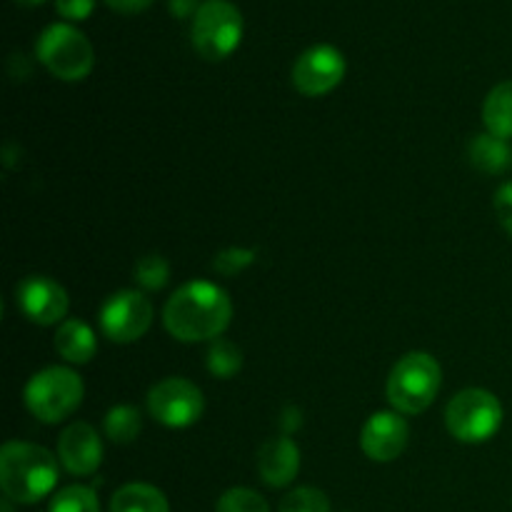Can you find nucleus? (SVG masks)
<instances>
[{
  "label": "nucleus",
  "instance_id": "f257e3e1",
  "mask_svg": "<svg viewBox=\"0 0 512 512\" xmlns=\"http://www.w3.org/2000/svg\"><path fill=\"white\" fill-rule=\"evenodd\" d=\"M233 318L228 293L210 280H190L175 290L163 310L168 333L180 343L218 340Z\"/></svg>",
  "mask_w": 512,
  "mask_h": 512
},
{
  "label": "nucleus",
  "instance_id": "f03ea898",
  "mask_svg": "<svg viewBox=\"0 0 512 512\" xmlns=\"http://www.w3.org/2000/svg\"><path fill=\"white\" fill-rule=\"evenodd\" d=\"M58 483V460L33 443H5L0 450V488L5 498L33 505L53 493Z\"/></svg>",
  "mask_w": 512,
  "mask_h": 512
},
{
  "label": "nucleus",
  "instance_id": "7ed1b4c3",
  "mask_svg": "<svg viewBox=\"0 0 512 512\" xmlns=\"http://www.w3.org/2000/svg\"><path fill=\"white\" fill-rule=\"evenodd\" d=\"M443 385V370L430 353H408L388 375V400L400 415H418L433 405Z\"/></svg>",
  "mask_w": 512,
  "mask_h": 512
},
{
  "label": "nucleus",
  "instance_id": "20e7f679",
  "mask_svg": "<svg viewBox=\"0 0 512 512\" xmlns=\"http://www.w3.org/2000/svg\"><path fill=\"white\" fill-rule=\"evenodd\" d=\"M83 380L70 368H45L35 373L25 385V408L40 423H60L70 418L83 403Z\"/></svg>",
  "mask_w": 512,
  "mask_h": 512
},
{
  "label": "nucleus",
  "instance_id": "39448f33",
  "mask_svg": "<svg viewBox=\"0 0 512 512\" xmlns=\"http://www.w3.org/2000/svg\"><path fill=\"white\" fill-rule=\"evenodd\" d=\"M35 55L40 63L65 83L88 78L95 65V53L90 40L70 23H53L38 35Z\"/></svg>",
  "mask_w": 512,
  "mask_h": 512
},
{
  "label": "nucleus",
  "instance_id": "423d86ee",
  "mask_svg": "<svg viewBox=\"0 0 512 512\" xmlns=\"http://www.w3.org/2000/svg\"><path fill=\"white\" fill-rule=\"evenodd\" d=\"M243 13L228 0H205L193 18L190 40L200 58L218 63L233 55L243 40Z\"/></svg>",
  "mask_w": 512,
  "mask_h": 512
},
{
  "label": "nucleus",
  "instance_id": "0eeeda50",
  "mask_svg": "<svg viewBox=\"0 0 512 512\" xmlns=\"http://www.w3.org/2000/svg\"><path fill=\"white\" fill-rule=\"evenodd\" d=\"M445 423L460 443H485L503 425V405L490 390L468 388L450 400Z\"/></svg>",
  "mask_w": 512,
  "mask_h": 512
},
{
  "label": "nucleus",
  "instance_id": "6e6552de",
  "mask_svg": "<svg viewBox=\"0 0 512 512\" xmlns=\"http://www.w3.org/2000/svg\"><path fill=\"white\" fill-rule=\"evenodd\" d=\"M148 410L165 428H188L205 410L203 393L185 378H165L148 393Z\"/></svg>",
  "mask_w": 512,
  "mask_h": 512
},
{
  "label": "nucleus",
  "instance_id": "1a4fd4ad",
  "mask_svg": "<svg viewBox=\"0 0 512 512\" xmlns=\"http://www.w3.org/2000/svg\"><path fill=\"white\" fill-rule=\"evenodd\" d=\"M153 323V305L138 290H120L100 308V330L113 343H135Z\"/></svg>",
  "mask_w": 512,
  "mask_h": 512
},
{
  "label": "nucleus",
  "instance_id": "9d476101",
  "mask_svg": "<svg viewBox=\"0 0 512 512\" xmlns=\"http://www.w3.org/2000/svg\"><path fill=\"white\" fill-rule=\"evenodd\" d=\"M345 78V58L335 45L320 43L300 53L293 65V85L308 98H320L338 88Z\"/></svg>",
  "mask_w": 512,
  "mask_h": 512
},
{
  "label": "nucleus",
  "instance_id": "9b49d317",
  "mask_svg": "<svg viewBox=\"0 0 512 512\" xmlns=\"http://www.w3.org/2000/svg\"><path fill=\"white\" fill-rule=\"evenodd\" d=\"M18 308L30 323L55 325L68 313V293L60 283L45 275H28L15 290Z\"/></svg>",
  "mask_w": 512,
  "mask_h": 512
},
{
  "label": "nucleus",
  "instance_id": "f8f14e48",
  "mask_svg": "<svg viewBox=\"0 0 512 512\" xmlns=\"http://www.w3.org/2000/svg\"><path fill=\"white\" fill-rule=\"evenodd\" d=\"M410 428L400 413H375L370 415L368 423L363 425L360 433V448L375 463H390V460L400 458L408 445Z\"/></svg>",
  "mask_w": 512,
  "mask_h": 512
},
{
  "label": "nucleus",
  "instance_id": "ddd939ff",
  "mask_svg": "<svg viewBox=\"0 0 512 512\" xmlns=\"http://www.w3.org/2000/svg\"><path fill=\"white\" fill-rule=\"evenodd\" d=\"M58 458L70 475H93L103 463V443L93 425H68L58 440Z\"/></svg>",
  "mask_w": 512,
  "mask_h": 512
},
{
  "label": "nucleus",
  "instance_id": "4468645a",
  "mask_svg": "<svg viewBox=\"0 0 512 512\" xmlns=\"http://www.w3.org/2000/svg\"><path fill=\"white\" fill-rule=\"evenodd\" d=\"M260 478L270 488H285L295 480L300 470V450L290 438H273L258 453Z\"/></svg>",
  "mask_w": 512,
  "mask_h": 512
},
{
  "label": "nucleus",
  "instance_id": "2eb2a0df",
  "mask_svg": "<svg viewBox=\"0 0 512 512\" xmlns=\"http://www.w3.org/2000/svg\"><path fill=\"white\" fill-rule=\"evenodd\" d=\"M55 350L63 360L73 365H85L95 358V333L83 320H63L55 333Z\"/></svg>",
  "mask_w": 512,
  "mask_h": 512
},
{
  "label": "nucleus",
  "instance_id": "dca6fc26",
  "mask_svg": "<svg viewBox=\"0 0 512 512\" xmlns=\"http://www.w3.org/2000/svg\"><path fill=\"white\" fill-rule=\"evenodd\" d=\"M470 163L488 175H503L512 168V145L505 138H498L493 133L475 135L470 140Z\"/></svg>",
  "mask_w": 512,
  "mask_h": 512
},
{
  "label": "nucleus",
  "instance_id": "f3484780",
  "mask_svg": "<svg viewBox=\"0 0 512 512\" xmlns=\"http://www.w3.org/2000/svg\"><path fill=\"white\" fill-rule=\"evenodd\" d=\"M483 120L488 133L498 138H512V80L495 85L483 103Z\"/></svg>",
  "mask_w": 512,
  "mask_h": 512
},
{
  "label": "nucleus",
  "instance_id": "a211bd4d",
  "mask_svg": "<svg viewBox=\"0 0 512 512\" xmlns=\"http://www.w3.org/2000/svg\"><path fill=\"white\" fill-rule=\"evenodd\" d=\"M110 512H170L168 500L148 483H130L113 495Z\"/></svg>",
  "mask_w": 512,
  "mask_h": 512
},
{
  "label": "nucleus",
  "instance_id": "6ab92c4d",
  "mask_svg": "<svg viewBox=\"0 0 512 512\" xmlns=\"http://www.w3.org/2000/svg\"><path fill=\"white\" fill-rule=\"evenodd\" d=\"M140 433V413L133 405H115L105 415V435L113 443H133Z\"/></svg>",
  "mask_w": 512,
  "mask_h": 512
},
{
  "label": "nucleus",
  "instance_id": "aec40b11",
  "mask_svg": "<svg viewBox=\"0 0 512 512\" xmlns=\"http://www.w3.org/2000/svg\"><path fill=\"white\" fill-rule=\"evenodd\" d=\"M243 368V353L238 350V345L230 343V340L218 338L213 340L208 350V370L220 380L233 378L238 370Z\"/></svg>",
  "mask_w": 512,
  "mask_h": 512
},
{
  "label": "nucleus",
  "instance_id": "412c9836",
  "mask_svg": "<svg viewBox=\"0 0 512 512\" xmlns=\"http://www.w3.org/2000/svg\"><path fill=\"white\" fill-rule=\"evenodd\" d=\"M50 512H100V505L93 490L85 485H70L55 495Z\"/></svg>",
  "mask_w": 512,
  "mask_h": 512
},
{
  "label": "nucleus",
  "instance_id": "4be33fe9",
  "mask_svg": "<svg viewBox=\"0 0 512 512\" xmlns=\"http://www.w3.org/2000/svg\"><path fill=\"white\" fill-rule=\"evenodd\" d=\"M135 283L145 290H160L168 285L170 280V265L168 260L160 258V255H145L135 263Z\"/></svg>",
  "mask_w": 512,
  "mask_h": 512
},
{
  "label": "nucleus",
  "instance_id": "5701e85b",
  "mask_svg": "<svg viewBox=\"0 0 512 512\" xmlns=\"http://www.w3.org/2000/svg\"><path fill=\"white\" fill-rule=\"evenodd\" d=\"M280 512H330V500L323 490L298 488L280 500Z\"/></svg>",
  "mask_w": 512,
  "mask_h": 512
},
{
  "label": "nucleus",
  "instance_id": "b1692460",
  "mask_svg": "<svg viewBox=\"0 0 512 512\" xmlns=\"http://www.w3.org/2000/svg\"><path fill=\"white\" fill-rule=\"evenodd\" d=\"M218 512H270V508L255 490L230 488L218 500Z\"/></svg>",
  "mask_w": 512,
  "mask_h": 512
},
{
  "label": "nucleus",
  "instance_id": "393cba45",
  "mask_svg": "<svg viewBox=\"0 0 512 512\" xmlns=\"http://www.w3.org/2000/svg\"><path fill=\"white\" fill-rule=\"evenodd\" d=\"M255 260V253L248 248H225L223 253H218V258H215L213 263V270L215 273L225 275V278H233V275L243 273L248 265H253Z\"/></svg>",
  "mask_w": 512,
  "mask_h": 512
},
{
  "label": "nucleus",
  "instance_id": "a878e982",
  "mask_svg": "<svg viewBox=\"0 0 512 512\" xmlns=\"http://www.w3.org/2000/svg\"><path fill=\"white\" fill-rule=\"evenodd\" d=\"M95 8V0H55V10L65 20H85L90 18Z\"/></svg>",
  "mask_w": 512,
  "mask_h": 512
},
{
  "label": "nucleus",
  "instance_id": "bb28decb",
  "mask_svg": "<svg viewBox=\"0 0 512 512\" xmlns=\"http://www.w3.org/2000/svg\"><path fill=\"white\" fill-rule=\"evenodd\" d=\"M495 213H498V220L505 228V233L512 238V183L500 185L498 193H495Z\"/></svg>",
  "mask_w": 512,
  "mask_h": 512
},
{
  "label": "nucleus",
  "instance_id": "cd10ccee",
  "mask_svg": "<svg viewBox=\"0 0 512 512\" xmlns=\"http://www.w3.org/2000/svg\"><path fill=\"white\" fill-rule=\"evenodd\" d=\"M105 3H108L110 10L120 15H138L145 13L153 5V0H105Z\"/></svg>",
  "mask_w": 512,
  "mask_h": 512
},
{
  "label": "nucleus",
  "instance_id": "c85d7f7f",
  "mask_svg": "<svg viewBox=\"0 0 512 512\" xmlns=\"http://www.w3.org/2000/svg\"><path fill=\"white\" fill-rule=\"evenodd\" d=\"M200 0H168V8L173 13V18H195V13L200 10Z\"/></svg>",
  "mask_w": 512,
  "mask_h": 512
},
{
  "label": "nucleus",
  "instance_id": "c756f323",
  "mask_svg": "<svg viewBox=\"0 0 512 512\" xmlns=\"http://www.w3.org/2000/svg\"><path fill=\"white\" fill-rule=\"evenodd\" d=\"M303 423V413L298 408H285L283 410V418H280V425H283L285 433H295Z\"/></svg>",
  "mask_w": 512,
  "mask_h": 512
},
{
  "label": "nucleus",
  "instance_id": "7c9ffc66",
  "mask_svg": "<svg viewBox=\"0 0 512 512\" xmlns=\"http://www.w3.org/2000/svg\"><path fill=\"white\" fill-rule=\"evenodd\" d=\"M18 5H23V8H35V5L45 3V0H15Z\"/></svg>",
  "mask_w": 512,
  "mask_h": 512
}]
</instances>
